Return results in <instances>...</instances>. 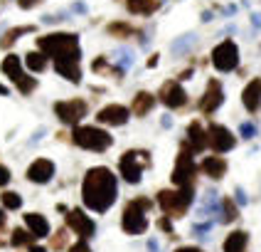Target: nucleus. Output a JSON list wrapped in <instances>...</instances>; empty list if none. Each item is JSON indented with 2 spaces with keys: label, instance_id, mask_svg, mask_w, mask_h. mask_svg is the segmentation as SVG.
<instances>
[{
  "label": "nucleus",
  "instance_id": "obj_1",
  "mask_svg": "<svg viewBox=\"0 0 261 252\" xmlns=\"http://www.w3.org/2000/svg\"><path fill=\"white\" fill-rule=\"evenodd\" d=\"M118 198V180L106 166L89 168L82 180V200L94 213H106Z\"/></svg>",
  "mask_w": 261,
  "mask_h": 252
},
{
  "label": "nucleus",
  "instance_id": "obj_2",
  "mask_svg": "<svg viewBox=\"0 0 261 252\" xmlns=\"http://www.w3.org/2000/svg\"><path fill=\"white\" fill-rule=\"evenodd\" d=\"M37 47L44 57L55 59V62H62V59H74L79 62L82 59V44H79V37L74 32H49V35H42L37 37Z\"/></svg>",
  "mask_w": 261,
  "mask_h": 252
},
{
  "label": "nucleus",
  "instance_id": "obj_3",
  "mask_svg": "<svg viewBox=\"0 0 261 252\" xmlns=\"http://www.w3.org/2000/svg\"><path fill=\"white\" fill-rule=\"evenodd\" d=\"M192 200H195V188H163L155 195V203L160 205L163 215L170 220L185 218Z\"/></svg>",
  "mask_w": 261,
  "mask_h": 252
},
{
  "label": "nucleus",
  "instance_id": "obj_4",
  "mask_svg": "<svg viewBox=\"0 0 261 252\" xmlns=\"http://www.w3.org/2000/svg\"><path fill=\"white\" fill-rule=\"evenodd\" d=\"M153 208V200L145 198V195H138L126 203L123 213H121V227L126 235H143L148 230V210Z\"/></svg>",
  "mask_w": 261,
  "mask_h": 252
},
{
  "label": "nucleus",
  "instance_id": "obj_5",
  "mask_svg": "<svg viewBox=\"0 0 261 252\" xmlns=\"http://www.w3.org/2000/svg\"><path fill=\"white\" fill-rule=\"evenodd\" d=\"M192 156H195V153H192L190 146L182 141V144H180V153H177L175 166H173V176H170V180L175 183V188H195V178H197L200 166L195 163Z\"/></svg>",
  "mask_w": 261,
  "mask_h": 252
},
{
  "label": "nucleus",
  "instance_id": "obj_6",
  "mask_svg": "<svg viewBox=\"0 0 261 252\" xmlns=\"http://www.w3.org/2000/svg\"><path fill=\"white\" fill-rule=\"evenodd\" d=\"M72 141L79 148L96 151V153H103L106 148L114 146V136L109 131H103V129H99V126H74Z\"/></svg>",
  "mask_w": 261,
  "mask_h": 252
},
{
  "label": "nucleus",
  "instance_id": "obj_7",
  "mask_svg": "<svg viewBox=\"0 0 261 252\" xmlns=\"http://www.w3.org/2000/svg\"><path fill=\"white\" fill-rule=\"evenodd\" d=\"M148 166H150V153L148 151H138V148H130L118 161V173H121V178L126 183L136 186V183H141L143 168H148Z\"/></svg>",
  "mask_w": 261,
  "mask_h": 252
},
{
  "label": "nucleus",
  "instance_id": "obj_8",
  "mask_svg": "<svg viewBox=\"0 0 261 252\" xmlns=\"http://www.w3.org/2000/svg\"><path fill=\"white\" fill-rule=\"evenodd\" d=\"M0 70H3L5 77H10V82L17 87L20 94H32L37 89V79L28 77V74L22 72V59L17 57V55H8V57L0 62Z\"/></svg>",
  "mask_w": 261,
  "mask_h": 252
},
{
  "label": "nucleus",
  "instance_id": "obj_9",
  "mask_svg": "<svg viewBox=\"0 0 261 252\" xmlns=\"http://www.w3.org/2000/svg\"><path fill=\"white\" fill-rule=\"evenodd\" d=\"M89 111V104L84 99H64V102H57L55 104V117L67 124V126H79V121L87 117Z\"/></svg>",
  "mask_w": 261,
  "mask_h": 252
},
{
  "label": "nucleus",
  "instance_id": "obj_10",
  "mask_svg": "<svg viewBox=\"0 0 261 252\" xmlns=\"http://www.w3.org/2000/svg\"><path fill=\"white\" fill-rule=\"evenodd\" d=\"M212 64L219 72H234L239 67V47L234 40H224L212 50Z\"/></svg>",
  "mask_w": 261,
  "mask_h": 252
},
{
  "label": "nucleus",
  "instance_id": "obj_11",
  "mask_svg": "<svg viewBox=\"0 0 261 252\" xmlns=\"http://www.w3.org/2000/svg\"><path fill=\"white\" fill-rule=\"evenodd\" d=\"M237 146V139H234V133L227 129V126H222V124H210V129H207V148H212L215 153H227V151H232Z\"/></svg>",
  "mask_w": 261,
  "mask_h": 252
},
{
  "label": "nucleus",
  "instance_id": "obj_12",
  "mask_svg": "<svg viewBox=\"0 0 261 252\" xmlns=\"http://www.w3.org/2000/svg\"><path fill=\"white\" fill-rule=\"evenodd\" d=\"M67 227H69V230H72L79 240H84V242H87L89 237H94V233H96V225H94V220L89 218L84 210H79V208H74V210H69V213H67Z\"/></svg>",
  "mask_w": 261,
  "mask_h": 252
},
{
  "label": "nucleus",
  "instance_id": "obj_13",
  "mask_svg": "<svg viewBox=\"0 0 261 252\" xmlns=\"http://www.w3.org/2000/svg\"><path fill=\"white\" fill-rule=\"evenodd\" d=\"M158 99L165 104L168 109H182V106H188V91L182 89L180 82L168 79V82H163V87H160Z\"/></svg>",
  "mask_w": 261,
  "mask_h": 252
},
{
  "label": "nucleus",
  "instance_id": "obj_14",
  "mask_svg": "<svg viewBox=\"0 0 261 252\" xmlns=\"http://www.w3.org/2000/svg\"><path fill=\"white\" fill-rule=\"evenodd\" d=\"M224 104V89H222V82L219 79H210L207 87H204V94L200 97V111L202 114H215L219 106Z\"/></svg>",
  "mask_w": 261,
  "mask_h": 252
},
{
  "label": "nucleus",
  "instance_id": "obj_15",
  "mask_svg": "<svg viewBox=\"0 0 261 252\" xmlns=\"http://www.w3.org/2000/svg\"><path fill=\"white\" fill-rule=\"evenodd\" d=\"M128 119H130V109L123 106V104H106L96 114V121L106 124V126H123V124H128Z\"/></svg>",
  "mask_w": 261,
  "mask_h": 252
},
{
  "label": "nucleus",
  "instance_id": "obj_16",
  "mask_svg": "<svg viewBox=\"0 0 261 252\" xmlns=\"http://www.w3.org/2000/svg\"><path fill=\"white\" fill-rule=\"evenodd\" d=\"M52 178H55V163L49 161V158H37V161L28 168V180L37 183V186L49 183Z\"/></svg>",
  "mask_w": 261,
  "mask_h": 252
},
{
  "label": "nucleus",
  "instance_id": "obj_17",
  "mask_svg": "<svg viewBox=\"0 0 261 252\" xmlns=\"http://www.w3.org/2000/svg\"><path fill=\"white\" fill-rule=\"evenodd\" d=\"M242 104H244V109H247L249 114H256L261 109V77H254L247 87H244V91H242Z\"/></svg>",
  "mask_w": 261,
  "mask_h": 252
},
{
  "label": "nucleus",
  "instance_id": "obj_18",
  "mask_svg": "<svg viewBox=\"0 0 261 252\" xmlns=\"http://www.w3.org/2000/svg\"><path fill=\"white\" fill-rule=\"evenodd\" d=\"M227 168H229V163H227V158H222V156H207L200 163V171L207 178H212V180H222V178L227 176Z\"/></svg>",
  "mask_w": 261,
  "mask_h": 252
},
{
  "label": "nucleus",
  "instance_id": "obj_19",
  "mask_svg": "<svg viewBox=\"0 0 261 252\" xmlns=\"http://www.w3.org/2000/svg\"><path fill=\"white\" fill-rule=\"evenodd\" d=\"M185 144L190 146L192 153H202L204 148H207V131H204V126L200 124V121H190Z\"/></svg>",
  "mask_w": 261,
  "mask_h": 252
},
{
  "label": "nucleus",
  "instance_id": "obj_20",
  "mask_svg": "<svg viewBox=\"0 0 261 252\" xmlns=\"http://www.w3.org/2000/svg\"><path fill=\"white\" fill-rule=\"evenodd\" d=\"M222 252H249V233L247 230H232L222 242Z\"/></svg>",
  "mask_w": 261,
  "mask_h": 252
},
{
  "label": "nucleus",
  "instance_id": "obj_21",
  "mask_svg": "<svg viewBox=\"0 0 261 252\" xmlns=\"http://www.w3.org/2000/svg\"><path fill=\"white\" fill-rule=\"evenodd\" d=\"M55 70H57L59 77L69 79L72 84H79V82H82V67H79V62H74V59H62V62H55Z\"/></svg>",
  "mask_w": 261,
  "mask_h": 252
},
{
  "label": "nucleus",
  "instance_id": "obj_22",
  "mask_svg": "<svg viewBox=\"0 0 261 252\" xmlns=\"http://www.w3.org/2000/svg\"><path fill=\"white\" fill-rule=\"evenodd\" d=\"M153 106H155V97H153L150 91H138V94L133 97V104H130V114L145 117V114H150Z\"/></svg>",
  "mask_w": 261,
  "mask_h": 252
},
{
  "label": "nucleus",
  "instance_id": "obj_23",
  "mask_svg": "<svg viewBox=\"0 0 261 252\" xmlns=\"http://www.w3.org/2000/svg\"><path fill=\"white\" fill-rule=\"evenodd\" d=\"M25 225H28V230L35 237L49 235V222H47V218L40 215V213H28V215H25Z\"/></svg>",
  "mask_w": 261,
  "mask_h": 252
},
{
  "label": "nucleus",
  "instance_id": "obj_24",
  "mask_svg": "<svg viewBox=\"0 0 261 252\" xmlns=\"http://www.w3.org/2000/svg\"><path fill=\"white\" fill-rule=\"evenodd\" d=\"M239 218V205L234 203V198L229 195H224L222 200H219V222H224V225H229Z\"/></svg>",
  "mask_w": 261,
  "mask_h": 252
},
{
  "label": "nucleus",
  "instance_id": "obj_25",
  "mask_svg": "<svg viewBox=\"0 0 261 252\" xmlns=\"http://www.w3.org/2000/svg\"><path fill=\"white\" fill-rule=\"evenodd\" d=\"M123 3L133 15H153L160 8V0H123Z\"/></svg>",
  "mask_w": 261,
  "mask_h": 252
},
{
  "label": "nucleus",
  "instance_id": "obj_26",
  "mask_svg": "<svg viewBox=\"0 0 261 252\" xmlns=\"http://www.w3.org/2000/svg\"><path fill=\"white\" fill-rule=\"evenodd\" d=\"M28 32H35V25H20V28L8 30V32L0 37V47H3V50L10 47V44H15L17 40H20V35H28Z\"/></svg>",
  "mask_w": 261,
  "mask_h": 252
},
{
  "label": "nucleus",
  "instance_id": "obj_27",
  "mask_svg": "<svg viewBox=\"0 0 261 252\" xmlns=\"http://www.w3.org/2000/svg\"><path fill=\"white\" fill-rule=\"evenodd\" d=\"M35 240H37V237L32 235V233H25L22 227H15L13 235H10V245H13V247H20V250H25V247H32Z\"/></svg>",
  "mask_w": 261,
  "mask_h": 252
},
{
  "label": "nucleus",
  "instance_id": "obj_28",
  "mask_svg": "<svg viewBox=\"0 0 261 252\" xmlns=\"http://www.w3.org/2000/svg\"><path fill=\"white\" fill-rule=\"evenodd\" d=\"M25 64H28V70H32V72H44L47 70V57H44L40 50H35V52L25 55Z\"/></svg>",
  "mask_w": 261,
  "mask_h": 252
},
{
  "label": "nucleus",
  "instance_id": "obj_29",
  "mask_svg": "<svg viewBox=\"0 0 261 252\" xmlns=\"http://www.w3.org/2000/svg\"><path fill=\"white\" fill-rule=\"evenodd\" d=\"M106 32H109L111 37H130V35H136L138 30L133 28V25H128V22H111V25L106 28Z\"/></svg>",
  "mask_w": 261,
  "mask_h": 252
},
{
  "label": "nucleus",
  "instance_id": "obj_30",
  "mask_svg": "<svg viewBox=\"0 0 261 252\" xmlns=\"http://www.w3.org/2000/svg\"><path fill=\"white\" fill-rule=\"evenodd\" d=\"M91 70H94L96 74H114V77H121V70H118V67H111L106 57L94 59V62H91Z\"/></svg>",
  "mask_w": 261,
  "mask_h": 252
},
{
  "label": "nucleus",
  "instance_id": "obj_31",
  "mask_svg": "<svg viewBox=\"0 0 261 252\" xmlns=\"http://www.w3.org/2000/svg\"><path fill=\"white\" fill-rule=\"evenodd\" d=\"M0 203H3V208H8V210H20L22 208V198H20V193L5 191L0 195Z\"/></svg>",
  "mask_w": 261,
  "mask_h": 252
},
{
  "label": "nucleus",
  "instance_id": "obj_32",
  "mask_svg": "<svg viewBox=\"0 0 261 252\" xmlns=\"http://www.w3.org/2000/svg\"><path fill=\"white\" fill-rule=\"evenodd\" d=\"M49 245H52V250H64L67 247V227H62L59 233H55Z\"/></svg>",
  "mask_w": 261,
  "mask_h": 252
},
{
  "label": "nucleus",
  "instance_id": "obj_33",
  "mask_svg": "<svg viewBox=\"0 0 261 252\" xmlns=\"http://www.w3.org/2000/svg\"><path fill=\"white\" fill-rule=\"evenodd\" d=\"M158 227H160V230H163V233H165L168 237H175V230H173V225H170V218H165V215H163V218L158 220Z\"/></svg>",
  "mask_w": 261,
  "mask_h": 252
},
{
  "label": "nucleus",
  "instance_id": "obj_34",
  "mask_svg": "<svg viewBox=\"0 0 261 252\" xmlns=\"http://www.w3.org/2000/svg\"><path fill=\"white\" fill-rule=\"evenodd\" d=\"M239 133H242L244 139H254V136H256V126H254V124H242Z\"/></svg>",
  "mask_w": 261,
  "mask_h": 252
},
{
  "label": "nucleus",
  "instance_id": "obj_35",
  "mask_svg": "<svg viewBox=\"0 0 261 252\" xmlns=\"http://www.w3.org/2000/svg\"><path fill=\"white\" fill-rule=\"evenodd\" d=\"M8 183H10V168L0 163V188H3V186H8Z\"/></svg>",
  "mask_w": 261,
  "mask_h": 252
},
{
  "label": "nucleus",
  "instance_id": "obj_36",
  "mask_svg": "<svg viewBox=\"0 0 261 252\" xmlns=\"http://www.w3.org/2000/svg\"><path fill=\"white\" fill-rule=\"evenodd\" d=\"M67 252H91V250H89V245L84 242V240H79V242H74V245Z\"/></svg>",
  "mask_w": 261,
  "mask_h": 252
},
{
  "label": "nucleus",
  "instance_id": "obj_37",
  "mask_svg": "<svg viewBox=\"0 0 261 252\" xmlns=\"http://www.w3.org/2000/svg\"><path fill=\"white\" fill-rule=\"evenodd\" d=\"M42 0H17V5L22 8V10H30V8H35V5H40Z\"/></svg>",
  "mask_w": 261,
  "mask_h": 252
},
{
  "label": "nucleus",
  "instance_id": "obj_38",
  "mask_svg": "<svg viewBox=\"0 0 261 252\" xmlns=\"http://www.w3.org/2000/svg\"><path fill=\"white\" fill-rule=\"evenodd\" d=\"M175 252H204L202 247H195V245H182V247H177Z\"/></svg>",
  "mask_w": 261,
  "mask_h": 252
},
{
  "label": "nucleus",
  "instance_id": "obj_39",
  "mask_svg": "<svg viewBox=\"0 0 261 252\" xmlns=\"http://www.w3.org/2000/svg\"><path fill=\"white\" fill-rule=\"evenodd\" d=\"M20 252H47V250H44V247H35V245H32V247H25V250H20Z\"/></svg>",
  "mask_w": 261,
  "mask_h": 252
},
{
  "label": "nucleus",
  "instance_id": "obj_40",
  "mask_svg": "<svg viewBox=\"0 0 261 252\" xmlns=\"http://www.w3.org/2000/svg\"><path fill=\"white\" fill-rule=\"evenodd\" d=\"M5 220H8V218H5V210H3V208H0V230H3V227H5Z\"/></svg>",
  "mask_w": 261,
  "mask_h": 252
},
{
  "label": "nucleus",
  "instance_id": "obj_41",
  "mask_svg": "<svg viewBox=\"0 0 261 252\" xmlns=\"http://www.w3.org/2000/svg\"><path fill=\"white\" fill-rule=\"evenodd\" d=\"M148 247H150V252H158V242L155 240H148Z\"/></svg>",
  "mask_w": 261,
  "mask_h": 252
},
{
  "label": "nucleus",
  "instance_id": "obj_42",
  "mask_svg": "<svg viewBox=\"0 0 261 252\" xmlns=\"http://www.w3.org/2000/svg\"><path fill=\"white\" fill-rule=\"evenodd\" d=\"M158 64V55H153V57L148 59V67H155Z\"/></svg>",
  "mask_w": 261,
  "mask_h": 252
},
{
  "label": "nucleus",
  "instance_id": "obj_43",
  "mask_svg": "<svg viewBox=\"0 0 261 252\" xmlns=\"http://www.w3.org/2000/svg\"><path fill=\"white\" fill-rule=\"evenodd\" d=\"M10 94V89L5 87V84H0V97H8Z\"/></svg>",
  "mask_w": 261,
  "mask_h": 252
}]
</instances>
